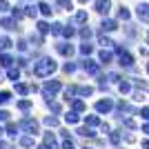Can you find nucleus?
Wrapping results in <instances>:
<instances>
[{
	"instance_id": "nucleus-1",
	"label": "nucleus",
	"mask_w": 149,
	"mask_h": 149,
	"mask_svg": "<svg viewBox=\"0 0 149 149\" xmlns=\"http://www.w3.org/2000/svg\"><path fill=\"white\" fill-rule=\"evenodd\" d=\"M54 71H56V60H51V58H40L33 67V76H38V78H47Z\"/></svg>"
},
{
	"instance_id": "nucleus-2",
	"label": "nucleus",
	"mask_w": 149,
	"mask_h": 149,
	"mask_svg": "<svg viewBox=\"0 0 149 149\" xmlns=\"http://www.w3.org/2000/svg\"><path fill=\"white\" fill-rule=\"evenodd\" d=\"M116 54H118V60H120L118 65H120V67H127V69L134 67V58H131L129 54L123 49V47H118V49H116Z\"/></svg>"
},
{
	"instance_id": "nucleus-3",
	"label": "nucleus",
	"mask_w": 149,
	"mask_h": 149,
	"mask_svg": "<svg viewBox=\"0 0 149 149\" xmlns=\"http://www.w3.org/2000/svg\"><path fill=\"white\" fill-rule=\"evenodd\" d=\"M136 16L143 22H149V2H140V5L136 7Z\"/></svg>"
},
{
	"instance_id": "nucleus-4",
	"label": "nucleus",
	"mask_w": 149,
	"mask_h": 149,
	"mask_svg": "<svg viewBox=\"0 0 149 149\" xmlns=\"http://www.w3.org/2000/svg\"><path fill=\"white\" fill-rule=\"evenodd\" d=\"M60 82L58 80H49V82H45V98H51V93H56V91H60Z\"/></svg>"
},
{
	"instance_id": "nucleus-5",
	"label": "nucleus",
	"mask_w": 149,
	"mask_h": 149,
	"mask_svg": "<svg viewBox=\"0 0 149 149\" xmlns=\"http://www.w3.org/2000/svg\"><path fill=\"white\" fill-rule=\"evenodd\" d=\"M113 109V102L109 98H105V100H98V102H96V111L98 113H109Z\"/></svg>"
},
{
	"instance_id": "nucleus-6",
	"label": "nucleus",
	"mask_w": 149,
	"mask_h": 149,
	"mask_svg": "<svg viewBox=\"0 0 149 149\" xmlns=\"http://www.w3.org/2000/svg\"><path fill=\"white\" fill-rule=\"evenodd\" d=\"M20 127H22L27 134H38V123L33 118H25L22 123H20Z\"/></svg>"
},
{
	"instance_id": "nucleus-7",
	"label": "nucleus",
	"mask_w": 149,
	"mask_h": 149,
	"mask_svg": "<svg viewBox=\"0 0 149 149\" xmlns=\"http://www.w3.org/2000/svg\"><path fill=\"white\" fill-rule=\"evenodd\" d=\"M109 9H111V2H109V0H96V11H98V13L107 16Z\"/></svg>"
},
{
	"instance_id": "nucleus-8",
	"label": "nucleus",
	"mask_w": 149,
	"mask_h": 149,
	"mask_svg": "<svg viewBox=\"0 0 149 149\" xmlns=\"http://www.w3.org/2000/svg\"><path fill=\"white\" fill-rule=\"evenodd\" d=\"M82 69H85L87 74L96 76V74H98V62H93V60H85V65H82Z\"/></svg>"
},
{
	"instance_id": "nucleus-9",
	"label": "nucleus",
	"mask_w": 149,
	"mask_h": 149,
	"mask_svg": "<svg viewBox=\"0 0 149 149\" xmlns=\"http://www.w3.org/2000/svg\"><path fill=\"white\" fill-rule=\"evenodd\" d=\"M100 27H102V31H116V29H118V22L111 20V18H105Z\"/></svg>"
},
{
	"instance_id": "nucleus-10",
	"label": "nucleus",
	"mask_w": 149,
	"mask_h": 149,
	"mask_svg": "<svg viewBox=\"0 0 149 149\" xmlns=\"http://www.w3.org/2000/svg\"><path fill=\"white\" fill-rule=\"evenodd\" d=\"M45 145H47V147H51V149H56V147H58L56 136H54L51 131H47V134H45Z\"/></svg>"
},
{
	"instance_id": "nucleus-11",
	"label": "nucleus",
	"mask_w": 149,
	"mask_h": 149,
	"mask_svg": "<svg viewBox=\"0 0 149 149\" xmlns=\"http://www.w3.org/2000/svg\"><path fill=\"white\" fill-rule=\"evenodd\" d=\"M58 54H62V56H74V47H71V45H58Z\"/></svg>"
},
{
	"instance_id": "nucleus-12",
	"label": "nucleus",
	"mask_w": 149,
	"mask_h": 149,
	"mask_svg": "<svg viewBox=\"0 0 149 149\" xmlns=\"http://www.w3.org/2000/svg\"><path fill=\"white\" fill-rule=\"evenodd\" d=\"M78 120H80V118H78V113H76V111H67V113H65V123H67V125H76Z\"/></svg>"
},
{
	"instance_id": "nucleus-13",
	"label": "nucleus",
	"mask_w": 149,
	"mask_h": 149,
	"mask_svg": "<svg viewBox=\"0 0 149 149\" xmlns=\"http://www.w3.org/2000/svg\"><path fill=\"white\" fill-rule=\"evenodd\" d=\"M7 78L16 82V80L20 78V69H18V67H9V71H7Z\"/></svg>"
},
{
	"instance_id": "nucleus-14",
	"label": "nucleus",
	"mask_w": 149,
	"mask_h": 149,
	"mask_svg": "<svg viewBox=\"0 0 149 149\" xmlns=\"http://www.w3.org/2000/svg\"><path fill=\"white\" fill-rule=\"evenodd\" d=\"M134 87H138V89H145V91H149V80H140V78H134Z\"/></svg>"
},
{
	"instance_id": "nucleus-15",
	"label": "nucleus",
	"mask_w": 149,
	"mask_h": 149,
	"mask_svg": "<svg viewBox=\"0 0 149 149\" xmlns=\"http://www.w3.org/2000/svg\"><path fill=\"white\" fill-rule=\"evenodd\" d=\"M118 89H120V93H129V91H131V82L120 80V82H118Z\"/></svg>"
},
{
	"instance_id": "nucleus-16",
	"label": "nucleus",
	"mask_w": 149,
	"mask_h": 149,
	"mask_svg": "<svg viewBox=\"0 0 149 149\" xmlns=\"http://www.w3.org/2000/svg\"><path fill=\"white\" fill-rule=\"evenodd\" d=\"M11 62H13V58L9 56V54H2V56H0V65H2V67H11Z\"/></svg>"
},
{
	"instance_id": "nucleus-17",
	"label": "nucleus",
	"mask_w": 149,
	"mask_h": 149,
	"mask_svg": "<svg viewBox=\"0 0 149 149\" xmlns=\"http://www.w3.org/2000/svg\"><path fill=\"white\" fill-rule=\"evenodd\" d=\"M38 9H40V13H42V16H51V11H54L47 2H40V5H38Z\"/></svg>"
},
{
	"instance_id": "nucleus-18",
	"label": "nucleus",
	"mask_w": 149,
	"mask_h": 149,
	"mask_svg": "<svg viewBox=\"0 0 149 149\" xmlns=\"http://www.w3.org/2000/svg\"><path fill=\"white\" fill-rule=\"evenodd\" d=\"M118 18H120V20H129V18H131V13H129V9H127V7H120V9H118Z\"/></svg>"
},
{
	"instance_id": "nucleus-19",
	"label": "nucleus",
	"mask_w": 149,
	"mask_h": 149,
	"mask_svg": "<svg viewBox=\"0 0 149 149\" xmlns=\"http://www.w3.org/2000/svg\"><path fill=\"white\" fill-rule=\"evenodd\" d=\"M76 93H78V87H74V85H71V87H67V89H65V98H67V100H71V98L76 96Z\"/></svg>"
},
{
	"instance_id": "nucleus-20",
	"label": "nucleus",
	"mask_w": 149,
	"mask_h": 149,
	"mask_svg": "<svg viewBox=\"0 0 149 149\" xmlns=\"http://www.w3.org/2000/svg\"><path fill=\"white\" fill-rule=\"evenodd\" d=\"M9 47H11V40H9L7 36H2L0 38V51H7Z\"/></svg>"
},
{
	"instance_id": "nucleus-21",
	"label": "nucleus",
	"mask_w": 149,
	"mask_h": 149,
	"mask_svg": "<svg viewBox=\"0 0 149 149\" xmlns=\"http://www.w3.org/2000/svg\"><path fill=\"white\" fill-rule=\"evenodd\" d=\"M87 20H89L87 11H78V13H76V22H78V25H82V22H87Z\"/></svg>"
},
{
	"instance_id": "nucleus-22",
	"label": "nucleus",
	"mask_w": 149,
	"mask_h": 149,
	"mask_svg": "<svg viewBox=\"0 0 149 149\" xmlns=\"http://www.w3.org/2000/svg\"><path fill=\"white\" fill-rule=\"evenodd\" d=\"M2 27H5V29H16V20L13 18H2Z\"/></svg>"
},
{
	"instance_id": "nucleus-23",
	"label": "nucleus",
	"mask_w": 149,
	"mask_h": 149,
	"mask_svg": "<svg viewBox=\"0 0 149 149\" xmlns=\"http://www.w3.org/2000/svg\"><path fill=\"white\" fill-rule=\"evenodd\" d=\"M76 134H78V136H85V138H93V136H96L91 129H85V127H80V129L76 131Z\"/></svg>"
},
{
	"instance_id": "nucleus-24",
	"label": "nucleus",
	"mask_w": 149,
	"mask_h": 149,
	"mask_svg": "<svg viewBox=\"0 0 149 149\" xmlns=\"http://www.w3.org/2000/svg\"><path fill=\"white\" fill-rule=\"evenodd\" d=\"M85 123L89 127H96V125H100V120H98V116H85Z\"/></svg>"
},
{
	"instance_id": "nucleus-25",
	"label": "nucleus",
	"mask_w": 149,
	"mask_h": 149,
	"mask_svg": "<svg viewBox=\"0 0 149 149\" xmlns=\"http://www.w3.org/2000/svg\"><path fill=\"white\" fill-rule=\"evenodd\" d=\"M91 51H93V47H91V45H89V42L80 45V54H82V56H89V54H91Z\"/></svg>"
},
{
	"instance_id": "nucleus-26",
	"label": "nucleus",
	"mask_w": 149,
	"mask_h": 149,
	"mask_svg": "<svg viewBox=\"0 0 149 149\" xmlns=\"http://www.w3.org/2000/svg\"><path fill=\"white\" fill-rule=\"evenodd\" d=\"M16 91H18L20 96H27V91H29V87H27V85H22V82H16Z\"/></svg>"
},
{
	"instance_id": "nucleus-27",
	"label": "nucleus",
	"mask_w": 149,
	"mask_h": 149,
	"mask_svg": "<svg viewBox=\"0 0 149 149\" xmlns=\"http://www.w3.org/2000/svg\"><path fill=\"white\" fill-rule=\"evenodd\" d=\"M20 145H22V147H33V138L31 136H22L20 138Z\"/></svg>"
},
{
	"instance_id": "nucleus-28",
	"label": "nucleus",
	"mask_w": 149,
	"mask_h": 149,
	"mask_svg": "<svg viewBox=\"0 0 149 149\" xmlns=\"http://www.w3.org/2000/svg\"><path fill=\"white\" fill-rule=\"evenodd\" d=\"M9 100H11V93L9 91H0V105H7Z\"/></svg>"
},
{
	"instance_id": "nucleus-29",
	"label": "nucleus",
	"mask_w": 149,
	"mask_h": 149,
	"mask_svg": "<svg viewBox=\"0 0 149 149\" xmlns=\"http://www.w3.org/2000/svg\"><path fill=\"white\" fill-rule=\"evenodd\" d=\"M71 107H74L76 113H78V111H85V102H82V100H74V105H71Z\"/></svg>"
},
{
	"instance_id": "nucleus-30",
	"label": "nucleus",
	"mask_w": 149,
	"mask_h": 149,
	"mask_svg": "<svg viewBox=\"0 0 149 149\" xmlns=\"http://www.w3.org/2000/svg\"><path fill=\"white\" fill-rule=\"evenodd\" d=\"M62 31H65V29H62V25H60V22H56V25H51V33H54V36H60Z\"/></svg>"
},
{
	"instance_id": "nucleus-31",
	"label": "nucleus",
	"mask_w": 149,
	"mask_h": 149,
	"mask_svg": "<svg viewBox=\"0 0 149 149\" xmlns=\"http://www.w3.org/2000/svg\"><path fill=\"white\" fill-rule=\"evenodd\" d=\"M18 127H20V125H13V123L7 125V131H9V136H16V134H18Z\"/></svg>"
},
{
	"instance_id": "nucleus-32",
	"label": "nucleus",
	"mask_w": 149,
	"mask_h": 149,
	"mask_svg": "<svg viewBox=\"0 0 149 149\" xmlns=\"http://www.w3.org/2000/svg\"><path fill=\"white\" fill-rule=\"evenodd\" d=\"M100 60L107 65V62L111 60V51H105V49H102V51H100Z\"/></svg>"
},
{
	"instance_id": "nucleus-33",
	"label": "nucleus",
	"mask_w": 149,
	"mask_h": 149,
	"mask_svg": "<svg viewBox=\"0 0 149 149\" xmlns=\"http://www.w3.org/2000/svg\"><path fill=\"white\" fill-rule=\"evenodd\" d=\"M38 31H40V33H47V31H51V27L47 25V22H42V20H40V22H38Z\"/></svg>"
},
{
	"instance_id": "nucleus-34",
	"label": "nucleus",
	"mask_w": 149,
	"mask_h": 149,
	"mask_svg": "<svg viewBox=\"0 0 149 149\" xmlns=\"http://www.w3.org/2000/svg\"><path fill=\"white\" fill-rule=\"evenodd\" d=\"M45 125H49V127H58V118H54V116H47V118H45Z\"/></svg>"
},
{
	"instance_id": "nucleus-35",
	"label": "nucleus",
	"mask_w": 149,
	"mask_h": 149,
	"mask_svg": "<svg viewBox=\"0 0 149 149\" xmlns=\"http://www.w3.org/2000/svg\"><path fill=\"white\" fill-rule=\"evenodd\" d=\"M78 93H80V96H91L93 89L91 87H78Z\"/></svg>"
},
{
	"instance_id": "nucleus-36",
	"label": "nucleus",
	"mask_w": 149,
	"mask_h": 149,
	"mask_svg": "<svg viewBox=\"0 0 149 149\" xmlns=\"http://www.w3.org/2000/svg\"><path fill=\"white\" fill-rule=\"evenodd\" d=\"M29 107H31V100H20L18 102V109H22V111H27Z\"/></svg>"
},
{
	"instance_id": "nucleus-37",
	"label": "nucleus",
	"mask_w": 149,
	"mask_h": 149,
	"mask_svg": "<svg viewBox=\"0 0 149 149\" xmlns=\"http://www.w3.org/2000/svg\"><path fill=\"white\" fill-rule=\"evenodd\" d=\"M109 140H111L113 145H118V143H120V131H111V136H109Z\"/></svg>"
},
{
	"instance_id": "nucleus-38",
	"label": "nucleus",
	"mask_w": 149,
	"mask_h": 149,
	"mask_svg": "<svg viewBox=\"0 0 149 149\" xmlns=\"http://www.w3.org/2000/svg\"><path fill=\"white\" fill-rule=\"evenodd\" d=\"M58 5H60L62 9H67V11H71V0H58Z\"/></svg>"
},
{
	"instance_id": "nucleus-39",
	"label": "nucleus",
	"mask_w": 149,
	"mask_h": 149,
	"mask_svg": "<svg viewBox=\"0 0 149 149\" xmlns=\"http://www.w3.org/2000/svg\"><path fill=\"white\" fill-rule=\"evenodd\" d=\"M25 13H27V16H31V18H36V13H38V7H31V5H29V7H27V11H25Z\"/></svg>"
},
{
	"instance_id": "nucleus-40",
	"label": "nucleus",
	"mask_w": 149,
	"mask_h": 149,
	"mask_svg": "<svg viewBox=\"0 0 149 149\" xmlns=\"http://www.w3.org/2000/svg\"><path fill=\"white\" fill-rule=\"evenodd\" d=\"M47 107H49V109H51V111H60V105H58V102H51V100H47Z\"/></svg>"
},
{
	"instance_id": "nucleus-41",
	"label": "nucleus",
	"mask_w": 149,
	"mask_h": 149,
	"mask_svg": "<svg viewBox=\"0 0 149 149\" xmlns=\"http://www.w3.org/2000/svg\"><path fill=\"white\" fill-rule=\"evenodd\" d=\"M100 45H102V49H105V47H111V40H109V38H105V36H100Z\"/></svg>"
},
{
	"instance_id": "nucleus-42",
	"label": "nucleus",
	"mask_w": 149,
	"mask_h": 149,
	"mask_svg": "<svg viewBox=\"0 0 149 149\" xmlns=\"http://www.w3.org/2000/svg\"><path fill=\"white\" fill-rule=\"evenodd\" d=\"M62 69H65L67 74H71V71H76V65H74V62H67V65H65Z\"/></svg>"
},
{
	"instance_id": "nucleus-43",
	"label": "nucleus",
	"mask_w": 149,
	"mask_h": 149,
	"mask_svg": "<svg viewBox=\"0 0 149 149\" xmlns=\"http://www.w3.org/2000/svg\"><path fill=\"white\" fill-rule=\"evenodd\" d=\"M80 36H82V38H91V29H89V27L80 29Z\"/></svg>"
},
{
	"instance_id": "nucleus-44",
	"label": "nucleus",
	"mask_w": 149,
	"mask_h": 149,
	"mask_svg": "<svg viewBox=\"0 0 149 149\" xmlns=\"http://www.w3.org/2000/svg\"><path fill=\"white\" fill-rule=\"evenodd\" d=\"M140 116H143V118L149 123V107H143V109H140Z\"/></svg>"
},
{
	"instance_id": "nucleus-45",
	"label": "nucleus",
	"mask_w": 149,
	"mask_h": 149,
	"mask_svg": "<svg viewBox=\"0 0 149 149\" xmlns=\"http://www.w3.org/2000/svg\"><path fill=\"white\" fill-rule=\"evenodd\" d=\"M74 33H76V31L71 29V27H65V31H62V36H67V38H71Z\"/></svg>"
},
{
	"instance_id": "nucleus-46",
	"label": "nucleus",
	"mask_w": 149,
	"mask_h": 149,
	"mask_svg": "<svg viewBox=\"0 0 149 149\" xmlns=\"http://www.w3.org/2000/svg\"><path fill=\"white\" fill-rule=\"evenodd\" d=\"M62 149H76V147H74L71 140H65V143H62Z\"/></svg>"
},
{
	"instance_id": "nucleus-47",
	"label": "nucleus",
	"mask_w": 149,
	"mask_h": 149,
	"mask_svg": "<svg viewBox=\"0 0 149 149\" xmlns=\"http://www.w3.org/2000/svg\"><path fill=\"white\" fill-rule=\"evenodd\" d=\"M9 9V2L7 0H0V11H7Z\"/></svg>"
},
{
	"instance_id": "nucleus-48",
	"label": "nucleus",
	"mask_w": 149,
	"mask_h": 149,
	"mask_svg": "<svg viewBox=\"0 0 149 149\" xmlns=\"http://www.w3.org/2000/svg\"><path fill=\"white\" fill-rule=\"evenodd\" d=\"M125 125H127L129 129H136V123H134V120H131V118H127V120H125Z\"/></svg>"
},
{
	"instance_id": "nucleus-49",
	"label": "nucleus",
	"mask_w": 149,
	"mask_h": 149,
	"mask_svg": "<svg viewBox=\"0 0 149 149\" xmlns=\"http://www.w3.org/2000/svg\"><path fill=\"white\" fill-rule=\"evenodd\" d=\"M18 49L20 51H27V42H25V40H20V42H18Z\"/></svg>"
},
{
	"instance_id": "nucleus-50",
	"label": "nucleus",
	"mask_w": 149,
	"mask_h": 149,
	"mask_svg": "<svg viewBox=\"0 0 149 149\" xmlns=\"http://www.w3.org/2000/svg\"><path fill=\"white\" fill-rule=\"evenodd\" d=\"M145 98V96H143V93H140V91H136V93H134V100H138V102H140V100H143Z\"/></svg>"
},
{
	"instance_id": "nucleus-51",
	"label": "nucleus",
	"mask_w": 149,
	"mask_h": 149,
	"mask_svg": "<svg viewBox=\"0 0 149 149\" xmlns=\"http://www.w3.org/2000/svg\"><path fill=\"white\" fill-rule=\"evenodd\" d=\"M7 118H9V113H7V111H2V109H0V120H7Z\"/></svg>"
},
{
	"instance_id": "nucleus-52",
	"label": "nucleus",
	"mask_w": 149,
	"mask_h": 149,
	"mask_svg": "<svg viewBox=\"0 0 149 149\" xmlns=\"http://www.w3.org/2000/svg\"><path fill=\"white\" fill-rule=\"evenodd\" d=\"M143 134H147V136H149V123L143 125Z\"/></svg>"
},
{
	"instance_id": "nucleus-53",
	"label": "nucleus",
	"mask_w": 149,
	"mask_h": 149,
	"mask_svg": "<svg viewBox=\"0 0 149 149\" xmlns=\"http://www.w3.org/2000/svg\"><path fill=\"white\" fill-rule=\"evenodd\" d=\"M143 149H149V140H143Z\"/></svg>"
},
{
	"instance_id": "nucleus-54",
	"label": "nucleus",
	"mask_w": 149,
	"mask_h": 149,
	"mask_svg": "<svg viewBox=\"0 0 149 149\" xmlns=\"http://www.w3.org/2000/svg\"><path fill=\"white\" fill-rule=\"evenodd\" d=\"M145 40H147V45H149V31H147V33H145Z\"/></svg>"
},
{
	"instance_id": "nucleus-55",
	"label": "nucleus",
	"mask_w": 149,
	"mask_h": 149,
	"mask_svg": "<svg viewBox=\"0 0 149 149\" xmlns=\"http://www.w3.org/2000/svg\"><path fill=\"white\" fill-rule=\"evenodd\" d=\"M40 149H51V147H47V145H40Z\"/></svg>"
},
{
	"instance_id": "nucleus-56",
	"label": "nucleus",
	"mask_w": 149,
	"mask_h": 149,
	"mask_svg": "<svg viewBox=\"0 0 149 149\" xmlns=\"http://www.w3.org/2000/svg\"><path fill=\"white\" fill-rule=\"evenodd\" d=\"M78 2H89V0H78Z\"/></svg>"
},
{
	"instance_id": "nucleus-57",
	"label": "nucleus",
	"mask_w": 149,
	"mask_h": 149,
	"mask_svg": "<svg viewBox=\"0 0 149 149\" xmlns=\"http://www.w3.org/2000/svg\"><path fill=\"white\" fill-rule=\"evenodd\" d=\"M0 136H2V127H0Z\"/></svg>"
},
{
	"instance_id": "nucleus-58",
	"label": "nucleus",
	"mask_w": 149,
	"mask_h": 149,
	"mask_svg": "<svg viewBox=\"0 0 149 149\" xmlns=\"http://www.w3.org/2000/svg\"><path fill=\"white\" fill-rule=\"evenodd\" d=\"M147 71H149V62H147Z\"/></svg>"
}]
</instances>
